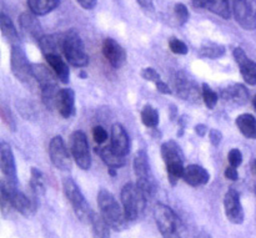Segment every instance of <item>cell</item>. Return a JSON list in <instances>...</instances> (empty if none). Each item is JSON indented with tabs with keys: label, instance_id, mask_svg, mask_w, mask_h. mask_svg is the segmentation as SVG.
I'll use <instances>...</instances> for the list:
<instances>
[{
	"label": "cell",
	"instance_id": "cell-1",
	"mask_svg": "<svg viewBox=\"0 0 256 238\" xmlns=\"http://www.w3.org/2000/svg\"><path fill=\"white\" fill-rule=\"evenodd\" d=\"M98 206H99L100 215L104 217L105 221L112 230L115 231L125 230L129 221H128L124 209L120 206L114 195L110 194L108 190H100L98 194Z\"/></svg>",
	"mask_w": 256,
	"mask_h": 238
},
{
	"label": "cell",
	"instance_id": "cell-2",
	"mask_svg": "<svg viewBox=\"0 0 256 238\" xmlns=\"http://www.w3.org/2000/svg\"><path fill=\"white\" fill-rule=\"evenodd\" d=\"M154 217L162 238H186V229L174 212V210L164 204H156Z\"/></svg>",
	"mask_w": 256,
	"mask_h": 238
},
{
	"label": "cell",
	"instance_id": "cell-3",
	"mask_svg": "<svg viewBox=\"0 0 256 238\" xmlns=\"http://www.w3.org/2000/svg\"><path fill=\"white\" fill-rule=\"evenodd\" d=\"M32 74H34L35 80L39 84L42 104L49 110L56 107L58 96H59V92L62 90L58 87L56 80H55L56 75L52 74L50 70L42 64L32 65Z\"/></svg>",
	"mask_w": 256,
	"mask_h": 238
},
{
	"label": "cell",
	"instance_id": "cell-4",
	"mask_svg": "<svg viewBox=\"0 0 256 238\" xmlns=\"http://www.w3.org/2000/svg\"><path fill=\"white\" fill-rule=\"evenodd\" d=\"M122 209H124L125 215H126L128 221H136L139 217L142 216L146 206V199L144 192L139 189L136 184L128 182L124 185L122 190Z\"/></svg>",
	"mask_w": 256,
	"mask_h": 238
},
{
	"label": "cell",
	"instance_id": "cell-5",
	"mask_svg": "<svg viewBox=\"0 0 256 238\" xmlns=\"http://www.w3.org/2000/svg\"><path fill=\"white\" fill-rule=\"evenodd\" d=\"M62 54L70 65L75 67H84L89 64V56L85 51L84 42L75 30L62 32Z\"/></svg>",
	"mask_w": 256,
	"mask_h": 238
},
{
	"label": "cell",
	"instance_id": "cell-6",
	"mask_svg": "<svg viewBox=\"0 0 256 238\" xmlns=\"http://www.w3.org/2000/svg\"><path fill=\"white\" fill-rule=\"evenodd\" d=\"M62 189H64L65 196H66L69 204L72 205L78 219L82 222H90L92 211L86 200H85L82 192L80 191L79 186L74 182V180L65 179L62 182Z\"/></svg>",
	"mask_w": 256,
	"mask_h": 238
},
{
	"label": "cell",
	"instance_id": "cell-7",
	"mask_svg": "<svg viewBox=\"0 0 256 238\" xmlns=\"http://www.w3.org/2000/svg\"><path fill=\"white\" fill-rule=\"evenodd\" d=\"M134 172L136 176V185L139 189L144 192L145 196L149 199L155 194V182L152 175L149 160H148L146 152L140 150L134 159Z\"/></svg>",
	"mask_w": 256,
	"mask_h": 238
},
{
	"label": "cell",
	"instance_id": "cell-8",
	"mask_svg": "<svg viewBox=\"0 0 256 238\" xmlns=\"http://www.w3.org/2000/svg\"><path fill=\"white\" fill-rule=\"evenodd\" d=\"M10 64H12V71L14 76L22 84H32V80H35L32 74V65L28 60L24 50L18 45L12 46V56H10Z\"/></svg>",
	"mask_w": 256,
	"mask_h": 238
},
{
	"label": "cell",
	"instance_id": "cell-9",
	"mask_svg": "<svg viewBox=\"0 0 256 238\" xmlns=\"http://www.w3.org/2000/svg\"><path fill=\"white\" fill-rule=\"evenodd\" d=\"M70 145V152L76 162L78 166L84 171L92 167V156H90V150L89 144H88V139L85 136L84 132L82 131H74L70 135L69 140Z\"/></svg>",
	"mask_w": 256,
	"mask_h": 238
},
{
	"label": "cell",
	"instance_id": "cell-10",
	"mask_svg": "<svg viewBox=\"0 0 256 238\" xmlns=\"http://www.w3.org/2000/svg\"><path fill=\"white\" fill-rule=\"evenodd\" d=\"M232 11L240 26L245 30L256 29L255 0H232Z\"/></svg>",
	"mask_w": 256,
	"mask_h": 238
},
{
	"label": "cell",
	"instance_id": "cell-11",
	"mask_svg": "<svg viewBox=\"0 0 256 238\" xmlns=\"http://www.w3.org/2000/svg\"><path fill=\"white\" fill-rule=\"evenodd\" d=\"M49 157L52 165L56 169L66 171L72 167V159H70L69 150L65 146V142L62 136H55L49 144Z\"/></svg>",
	"mask_w": 256,
	"mask_h": 238
},
{
	"label": "cell",
	"instance_id": "cell-12",
	"mask_svg": "<svg viewBox=\"0 0 256 238\" xmlns=\"http://www.w3.org/2000/svg\"><path fill=\"white\" fill-rule=\"evenodd\" d=\"M224 210L226 219L234 225H242L244 222V210L240 201L239 192L230 189L224 197Z\"/></svg>",
	"mask_w": 256,
	"mask_h": 238
},
{
	"label": "cell",
	"instance_id": "cell-13",
	"mask_svg": "<svg viewBox=\"0 0 256 238\" xmlns=\"http://www.w3.org/2000/svg\"><path fill=\"white\" fill-rule=\"evenodd\" d=\"M0 169H2V180L16 184V166L15 159L10 145L2 141L0 144Z\"/></svg>",
	"mask_w": 256,
	"mask_h": 238
},
{
	"label": "cell",
	"instance_id": "cell-14",
	"mask_svg": "<svg viewBox=\"0 0 256 238\" xmlns=\"http://www.w3.org/2000/svg\"><path fill=\"white\" fill-rule=\"evenodd\" d=\"M102 54H104L105 59L109 61L115 69H120L124 66L125 61H126V52H125L124 47L114 39H105L102 41Z\"/></svg>",
	"mask_w": 256,
	"mask_h": 238
},
{
	"label": "cell",
	"instance_id": "cell-15",
	"mask_svg": "<svg viewBox=\"0 0 256 238\" xmlns=\"http://www.w3.org/2000/svg\"><path fill=\"white\" fill-rule=\"evenodd\" d=\"M234 57L245 81L249 85H256V62L248 57L242 47H236L234 50Z\"/></svg>",
	"mask_w": 256,
	"mask_h": 238
},
{
	"label": "cell",
	"instance_id": "cell-16",
	"mask_svg": "<svg viewBox=\"0 0 256 238\" xmlns=\"http://www.w3.org/2000/svg\"><path fill=\"white\" fill-rule=\"evenodd\" d=\"M110 146L120 156H126L130 150V140L125 131L124 126L120 124H114L112 127V142Z\"/></svg>",
	"mask_w": 256,
	"mask_h": 238
},
{
	"label": "cell",
	"instance_id": "cell-17",
	"mask_svg": "<svg viewBox=\"0 0 256 238\" xmlns=\"http://www.w3.org/2000/svg\"><path fill=\"white\" fill-rule=\"evenodd\" d=\"M192 6L196 9H206L224 19H229L232 16L228 0H192Z\"/></svg>",
	"mask_w": 256,
	"mask_h": 238
},
{
	"label": "cell",
	"instance_id": "cell-18",
	"mask_svg": "<svg viewBox=\"0 0 256 238\" xmlns=\"http://www.w3.org/2000/svg\"><path fill=\"white\" fill-rule=\"evenodd\" d=\"M182 180L190 186L199 187L204 186L209 182L210 175L204 167L199 166V165H190V166L185 167Z\"/></svg>",
	"mask_w": 256,
	"mask_h": 238
},
{
	"label": "cell",
	"instance_id": "cell-19",
	"mask_svg": "<svg viewBox=\"0 0 256 238\" xmlns=\"http://www.w3.org/2000/svg\"><path fill=\"white\" fill-rule=\"evenodd\" d=\"M175 87H176L179 96L184 100H188V101L198 99L200 92H202V90H198L194 82L182 72H179L175 77Z\"/></svg>",
	"mask_w": 256,
	"mask_h": 238
},
{
	"label": "cell",
	"instance_id": "cell-20",
	"mask_svg": "<svg viewBox=\"0 0 256 238\" xmlns=\"http://www.w3.org/2000/svg\"><path fill=\"white\" fill-rule=\"evenodd\" d=\"M56 107L64 119H69L75 112V92L72 89H62L58 96Z\"/></svg>",
	"mask_w": 256,
	"mask_h": 238
},
{
	"label": "cell",
	"instance_id": "cell-21",
	"mask_svg": "<svg viewBox=\"0 0 256 238\" xmlns=\"http://www.w3.org/2000/svg\"><path fill=\"white\" fill-rule=\"evenodd\" d=\"M19 25L28 36L32 37L38 41L42 37V25H40V22L38 21V19L34 16L32 12H22L19 16Z\"/></svg>",
	"mask_w": 256,
	"mask_h": 238
},
{
	"label": "cell",
	"instance_id": "cell-22",
	"mask_svg": "<svg viewBox=\"0 0 256 238\" xmlns=\"http://www.w3.org/2000/svg\"><path fill=\"white\" fill-rule=\"evenodd\" d=\"M45 59H46L49 66L52 67V72L56 75L58 80H60L62 84H68V82H69L70 71H69V67H68L66 62L62 60V55L60 54L48 55V56H45Z\"/></svg>",
	"mask_w": 256,
	"mask_h": 238
},
{
	"label": "cell",
	"instance_id": "cell-23",
	"mask_svg": "<svg viewBox=\"0 0 256 238\" xmlns=\"http://www.w3.org/2000/svg\"><path fill=\"white\" fill-rule=\"evenodd\" d=\"M62 45V34H55V35H42V39L39 40V46L42 49V55L48 56V55L60 54ZM62 55V54H60Z\"/></svg>",
	"mask_w": 256,
	"mask_h": 238
},
{
	"label": "cell",
	"instance_id": "cell-24",
	"mask_svg": "<svg viewBox=\"0 0 256 238\" xmlns=\"http://www.w3.org/2000/svg\"><path fill=\"white\" fill-rule=\"evenodd\" d=\"M162 157L166 165L176 164V162H184V155H182V147L176 144L175 141L170 140V141L164 142L162 145Z\"/></svg>",
	"mask_w": 256,
	"mask_h": 238
},
{
	"label": "cell",
	"instance_id": "cell-25",
	"mask_svg": "<svg viewBox=\"0 0 256 238\" xmlns=\"http://www.w3.org/2000/svg\"><path fill=\"white\" fill-rule=\"evenodd\" d=\"M26 4L30 12L38 16H42L56 9L60 4V0H28Z\"/></svg>",
	"mask_w": 256,
	"mask_h": 238
},
{
	"label": "cell",
	"instance_id": "cell-26",
	"mask_svg": "<svg viewBox=\"0 0 256 238\" xmlns=\"http://www.w3.org/2000/svg\"><path fill=\"white\" fill-rule=\"evenodd\" d=\"M98 155L102 159V161L108 165L109 169H120L125 165V157L112 149V146H105L98 149Z\"/></svg>",
	"mask_w": 256,
	"mask_h": 238
},
{
	"label": "cell",
	"instance_id": "cell-27",
	"mask_svg": "<svg viewBox=\"0 0 256 238\" xmlns=\"http://www.w3.org/2000/svg\"><path fill=\"white\" fill-rule=\"evenodd\" d=\"M222 97L238 105H244L249 100V92H248V89L244 85L235 84L222 92Z\"/></svg>",
	"mask_w": 256,
	"mask_h": 238
},
{
	"label": "cell",
	"instance_id": "cell-28",
	"mask_svg": "<svg viewBox=\"0 0 256 238\" xmlns=\"http://www.w3.org/2000/svg\"><path fill=\"white\" fill-rule=\"evenodd\" d=\"M90 226H92V237L94 238H110V229L106 221L104 220V217L100 214H95L92 212V216L90 219Z\"/></svg>",
	"mask_w": 256,
	"mask_h": 238
},
{
	"label": "cell",
	"instance_id": "cell-29",
	"mask_svg": "<svg viewBox=\"0 0 256 238\" xmlns=\"http://www.w3.org/2000/svg\"><path fill=\"white\" fill-rule=\"evenodd\" d=\"M236 126L245 137L256 140V119L250 114L238 116Z\"/></svg>",
	"mask_w": 256,
	"mask_h": 238
},
{
	"label": "cell",
	"instance_id": "cell-30",
	"mask_svg": "<svg viewBox=\"0 0 256 238\" xmlns=\"http://www.w3.org/2000/svg\"><path fill=\"white\" fill-rule=\"evenodd\" d=\"M0 24H2V36L12 44V45L19 44V34H18V30L15 29L12 19L9 16H6L4 12H2V15H0Z\"/></svg>",
	"mask_w": 256,
	"mask_h": 238
},
{
	"label": "cell",
	"instance_id": "cell-31",
	"mask_svg": "<svg viewBox=\"0 0 256 238\" xmlns=\"http://www.w3.org/2000/svg\"><path fill=\"white\" fill-rule=\"evenodd\" d=\"M142 121L149 129L152 127H156L159 124V114H158V110L155 107H152V105H145L142 110Z\"/></svg>",
	"mask_w": 256,
	"mask_h": 238
},
{
	"label": "cell",
	"instance_id": "cell-32",
	"mask_svg": "<svg viewBox=\"0 0 256 238\" xmlns=\"http://www.w3.org/2000/svg\"><path fill=\"white\" fill-rule=\"evenodd\" d=\"M200 56L206 57V59H218L225 54V47L222 45L218 44H208L200 49Z\"/></svg>",
	"mask_w": 256,
	"mask_h": 238
},
{
	"label": "cell",
	"instance_id": "cell-33",
	"mask_svg": "<svg viewBox=\"0 0 256 238\" xmlns=\"http://www.w3.org/2000/svg\"><path fill=\"white\" fill-rule=\"evenodd\" d=\"M166 171H168V177H169V182L175 186L176 182L180 179H182V175H184L185 167L182 162H176V164H170L166 165Z\"/></svg>",
	"mask_w": 256,
	"mask_h": 238
},
{
	"label": "cell",
	"instance_id": "cell-34",
	"mask_svg": "<svg viewBox=\"0 0 256 238\" xmlns=\"http://www.w3.org/2000/svg\"><path fill=\"white\" fill-rule=\"evenodd\" d=\"M202 96L208 109H214V107L216 106L218 101H219V95H218L208 84L202 85Z\"/></svg>",
	"mask_w": 256,
	"mask_h": 238
},
{
	"label": "cell",
	"instance_id": "cell-35",
	"mask_svg": "<svg viewBox=\"0 0 256 238\" xmlns=\"http://www.w3.org/2000/svg\"><path fill=\"white\" fill-rule=\"evenodd\" d=\"M30 187H32V192L38 196V195L44 194V180H42V175L39 170L32 169V180H30Z\"/></svg>",
	"mask_w": 256,
	"mask_h": 238
},
{
	"label": "cell",
	"instance_id": "cell-36",
	"mask_svg": "<svg viewBox=\"0 0 256 238\" xmlns=\"http://www.w3.org/2000/svg\"><path fill=\"white\" fill-rule=\"evenodd\" d=\"M169 47L174 54L178 55H185L188 54V46L184 41H182L178 37H170L169 39Z\"/></svg>",
	"mask_w": 256,
	"mask_h": 238
},
{
	"label": "cell",
	"instance_id": "cell-37",
	"mask_svg": "<svg viewBox=\"0 0 256 238\" xmlns=\"http://www.w3.org/2000/svg\"><path fill=\"white\" fill-rule=\"evenodd\" d=\"M174 14L180 25L185 24L190 17L189 10H188V7L185 6L184 4H182V2H178V4L174 6Z\"/></svg>",
	"mask_w": 256,
	"mask_h": 238
},
{
	"label": "cell",
	"instance_id": "cell-38",
	"mask_svg": "<svg viewBox=\"0 0 256 238\" xmlns=\"http://www.w3.org/2000/svg\"><path fill=\"white\" fill-rule=\"evenodd\" d=\"M2 121H4V124H6V126L9 127L12 131H15V129H16V125H15L14 117H12L10 110L8 109L6 106H4V105H2Z\"/></svg>",
	"mask_w": 256,
	"mask_h": 238
},
{
	"label": "cell",
	"instance_id": "cell-39",
	"mask_svg": "<svg viewBox=\"0 0 256 238\" xmlns=\"http://www.w3.org/2000/svg\"><path fill=\"white\" fill-rule=\"evenodd\" d=\"M228 160H229L230 166L239 167L242 164V154L240 152V150L232 149L230 150L229 155H228Z\"/></svg>",
	"mask_w": 256,
	"mask_h": 238
},
{
	"label": "cell",
	"instance_id": "cell-40",
	"mask_svg": "<svg viewBox=\"0 0 256 238\" xmlns=\"http://www.w3.org/2000/svg\"><path fill=\"white\" fill-rule=\"evenodd\" d=\"M92 137H94L96 144H104L108 140V132L102 126H95L92 130Z\"/></svg>",
	"mask_w": 256,
	"mask_h": 238
},
{
	"label": "cell",
	"instance_id": "cell-41",
	"mask_svg": "<svg viewBox=\"0 0 256 238\" xmlns=\"http://www.w3.org/2000/svg\"><path fill=\"white\" fill-rule=\"evenodd\" d=\"M142 76L144 77L146 81H152V82H158L160 81V74L156 71L155 69H152V67H146V69H144L142 71Z\"/></svg>",
	"mask_w": 256,
	"mask_h": 238
},
{
	"label": "cell",
	"instance_id": "cell-42",
	"mask_svg": "<svg viewBox=\"0 0 256 238\" xmlns=\"http://www.w3.org/2000/svg\"><path fill=\"white\" fill-rule=\"evenodd\" d=\"M209 137H210V142H212L214 146H218V145L222 142V132L218 131V130L215 129H212L209 131Z\"/></svg>",
	"mask_w": 256,
	"mask_h": 238
},
{
	"label": "cell",
	"instance_id": "cell-43",
	"mask_svg": "<svg viewBox=\"0 0 256 238\" xmlns=\"http://www.w3.org/2000/svg\"><path fill=\"white\" fill-rule=\"evenodd\" d=\"M225 177L230 181H236L239 179V174H238L236 167L229 166L226 170H225Z\"/></svg>",
	"mask_w": 256,
	"mask_h": 238
},
{
	"label": "cell",
	"instance_id": "cell-44",
	"mask_svg": "<svg viewBox=\"0 0 256 238\" xmlns=\"http://www.w3.org/2000/svg\"><path fill=\"white\" fill-rule=\"evenodd\" d=\"M155 86H156L158 91L162 92V94H165V95L172 94V90H170L169 85H168L166 82L162 81V80H160V81H158V82H155Z\"/></svg>",
	"mask_w": 256,
	"mask_h": 238
},
{
	"label": "cell",
	"instance_id": "cell-45",
	"mask_svg": "<svg viewBox=\"0 0 256 238\" xmlns=\"http://www.w3.org/2000/svg\"><path fill=\"white\" fill-rule=\"evenodd\" d=\"M76 1L86 10L92 9V7H95V5H96V0H76Z\"/></svg>",
	"mask_w": 256,
	"mask_h": 238
},
{
	"label": "cell",
	"instance_id": "cell-46",
	"mask_svg": "<svg viewBox=\"0 0 256 238\" xmlns=\"http://www.w3.org/2000/svg\"><path fill=\"white\" fill-rule=\"evenodd\" d=\"M195 132H196L199 136H204V135L208 132V127L202 124L196 125V126H195Z\"/></svg>",
	"mask_w": 256,
	"mask_h": 238
},
{
	"label": "cell",
	"instance_id": "cell-47",
	"mask_svg": "<svg viewBox=\"0 0 256 238\" xmlns=\"http://www.w3.org/2000/svg\"><path fill=\"white\" fill-rule=\"evenodd\" d=\"M194 238H212V237L210 236L209 234H206V232L202 231V232H199V234L195 235V237H194Z\"/></svg>",
	"mask_w": 256,
	"mask_h": 238
},
{
	"label": "cell",
	"instance_id": "cell-48",
	"mask_svg": "<svg viewBox=\"0 0 256 238\" xmlns=\"http://www.w3.org/2000/svg\"><path fill=\"white\" fill-rule=\"evenodd\" d=\"M138 1H139V4L140 5H142V6H149L150 5V2H152V0H138Z\"/></svg>",
	"mask_w": 256,
	"mask_h": 238
},
{
	"label": "cell",
	"instance_id": "cell-49",
	"mask_svg": "<svg viewBox=\"0 0 256 238\" xmlns=\"http://www.w3.org/2000/svg\"><path fill=\"white\" fill-rule=\"evenodd\" d=\"M252 169H254V171L256 172V159L252 161Z\"/></svg>",
	"mask_w": 256,
	"mask_h": 238
},
{
	"label": "cell",
	"instance_id": "cell-50",
	"mask_svg": "<svg viewBox=\"0 0 256 238\" xmlns=\"http://www.w3.org/2000/svg\"><path fill=\"white\" fill-rule=\"evenodd\" d=\"M252 105H254V109L256 110V96H255V99H254V101H252Z\"/></svg>",
	"mask_w": 256,
	"mask_h": 238
},
{
	"label": "cell",
	"instance_id": "cell-51",
	"mask_svg": "<svg viewBox=\"0 0 256 238\" xmlns=\"http://www.w3.org/2000/svg\"><path fill=\"white\" fill-rule=\"evenodd\" d=\"M255 194H256V184H255Z\"/></svg>",
	"mask_w": 256,
	"mask_h": 238
}]
</instances>
